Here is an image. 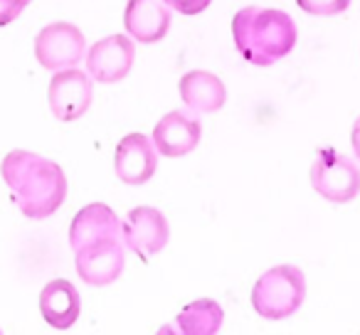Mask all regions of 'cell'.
<instances>
[{
  "instance_id": "obj_1",
  "label": "cell",
  "mask_w": 360,
  "mask_h": 335,
  "mask_svg": "<svg viewBox=\"0 0 360 335\" xmlns=\"http://www.w3.org/2000/svg\"><path fill=\"white\" fill-rule=\"evenodd\" d=\"M13 200L30 220L55 215L67 197V176L55 160H47L30 150H11L0 163Z\"/></svg>"
},
{
  "instance_id": "obj_2",
  "label": "cell",
  "mask_w": 360,
  "mask_h": 335,
  "mask_svg": "<svg viewBox=\"0 0 360 335\" xmlns=\"http://www.w3.org/2000/svg\"><path fill=\"white\" fill-rule=\"evenodd\" d=\"M235 47L250 65L271 67L296 45V25L291 15L276 8H242L232 18Z\"/></svg>"
},
{
  "instance_id": "obj_3",
  "label": "cell",
  "mask_w": 360,
  "mask_h": 335,
  "mask_svg": "<svg viewBox=\"0 0 360 335\" xmlns=\"http://www.w3.org/2000/svg\"><path fill=\"white\" fill-rule=\"evenodd\" d=\"M304 298L306 276L294 264H279L264 271L252 289V306L266 320H284L294 315Z\"/></svg>"
},
{
  "instance_id": "obj_4",
  "label": "cell",
  "mask_w": 360,
  "mask_h": 335,
  "mask_svg": "<svg viewBox=\"0 0 360 335\" xmlns=\"http://www.w3.org/2000/svg\"><path fill=\"white\" fill-rule=\"evenodd\" d=\"M311 185L323 200L345 205L360 192V168L335 148H321L311 165Z\"/></svg>"
},
{
  "instance_id": "obj_5",
  "label": "cell",
  "mask_w": 360,
  "mask_h": 335,
  "mask_svg": "<svg viewBox=\"0 0 360 335\" xmlns=\"http://www.w3.org/2000/svg\"><path fill=\"white\" fill-rule=\"evenodd\" d=\"M86 52V40L82 30L72 22H52L42 27L35 37V57L45 70H67L77 67Z\"/></svg>"
},
{
  "instance_id": "obj_6",
  "label": "cell",
  "mask_w": 360,
  "mask_h": 335,
  "mask_svg": "<svg viewBox=\"0 0 360 335\" xmlns=\"http://www.w3.org/2000/svg\"><path fill=\"white\" fill-rule=\"evenodd\" d=\"M91 96H94L91 79L86 77V72L75 70V67L57 70V74L50 81V89H47L50 111L55 114V119L65 121V124L82 119L89 111Z\"/></svg>"
},
{
  "instance_id": "obj_7",
  "label": "cell",
  "mask_w": 360,
  "mask_h": 335,
  "mask_svg": "<svg viewBox=\"0 0 360 335\" xmlns=\"http://www.w3.org/2000/svg\"><path fill=\"white\" fill-rule=\"evenodd\" d=\"M121 237H124V244L136 256L148 259V256L163 251V247L168 244L170 227L163 212L155 210V207L143 205V207H134L126 215V220L121 222Z\"/></svg>"
},
{
  "instance_id": "obj_8",
  "label": "cell",
  "mask_w": 360,
  "mask_h": 335,
  "mask_svg": "<svg viewBox=\"0 0 360 335\" xmlns=\"http://www.w3.org/2000/svg\"><path fill=\"white\" fill-rule=\"evenodd\" d=\"M136 60V45L126 35H109L94 42L86 52V72L101 84H116L126 79Z\"/></svg>"
},
{
  "instance_id": "obj_9",
  "label": "cell",
  "mask_w": 360,
  "mask_h": 335,
  "mask_svg": "<svg viewBox=\"0 0 360 335\" xmlns=\"http://www.w3.org/2000/svg\"><path fill=\"white\" fill-rule=\"evenodd\" d=\"M77 274L89 286H109L121 276L126 264L124 242L104 239L96 244H86L75 251Z\"/></svg>"
},
{
  "instance_id": "obj_10",
  "label": "cell",
  "mask_w": 360,
  "mask_h": 335,
  "mask_svg": "<svg viewBox=\"0 0 360 335\" xmlns=\"http://www.w3.org/2000/svg\"><path fill=\"white\" fill-rule=\"evenodd\" d=\"M116 176L126 185H146L158 168L155 145L143 133H129L119 140L114 155Z\"/></svg>"
},
{
  "instance_id": "obj_11",
  "label": "cell",
  "mask_w": 360,
  "mask_h": 335,
  "mask_svg": "<svg viewBox=\"0 0 360 335\" xmlns=\"http://www.w3.org/2000/svg\"><path fill=\"white\" fill-rule=\"evenodd\" d=\"M202 126L186 111H168L153 129V145L165 158H183L200 143Z\"/></svg>"
},
{
  "instance_id": "obj_12",
  "label": "cell",
  "mask_w": 360,
  "mask_h": 335,
  "mask_svg": "<svg viewBox=\"0 0 360 335\" xmlns=\"http://www.w3.org/2000/svg\"><path fill=\"white\" fill-rule=\"evenodd\" d=\"M104 239H121V220L116 217V212L111 207H106L104 202H91L84 210H79L75 215L70 225V244L72 249H82L86 244H96Z\"/></svg>"
},
{
  "instance_id": "obj_13",
  "label": "cell",
  "mask_w": 360,
  "mask_h": 335,
  "mask_svg": "<svg viewBox=\"0 0 360 335\" xmlns=\"http://www.w3.org/2000/svg\"><path fill=\"white\" fill-rule=\"evenodd\" d=\"M124 27L134 40L153 45L170 30V11L163 0H129L124 13Z\"/></svg>"
},
{
  "instance_id": "obj_14",
  "label": "cell",
  "mask_w": 360,
  "mask_h": 335,
  "mask_svg": "<svg viewBox=\"0 0 360 335\" xmlns=\"http://www.w3.org/2000/svg\"><path fill=\"white\" fill-rule=\"evenodd\" d=\"M178 91L180 99L195 114H215L227 101V89L222 79L205 70H193L180 77Z\"/></svg>"
},
{
  "instance_id": "obj_15",
  "label": "cell",
  "mask_w": 360,
  "mask_h": 335,
  "mask_svg": "<svg viewBox=\"0 0 360 335\" xmlns=\"http://www.w3.org/2000/svg\"><path fill=\"white\" fill-rule=\"evenodd\" d=\"M82 310V298L75 284L67 279H52L40 291V313L47 325L57 330H67L77 323Z\"/></svg>"
},
{
  "instance_id": "obj_16",
  "label": "cell",
  "mask_w": 360,
  "mask_h": 335,
  "mask_svg": "<svg viewBox=\"0 0 360 335\" xmlns=\"http://www.w3.org/2000/svg\"><path fill=\"white\" fill-rule=\"evenodd\" d=\"M225 323V310L212 298L188 303L175 318V330L186 335H215Z\"/></svg>"
},
{
  "instance_id": "obj_17",
  "label": "cell",
  "mask_w": 360,
  "mask_h": 335,
  "mask_svg": "<svg viewBox=\"0 0 360 335\" xmlns=\"http://www.w3.org/2000/svg\"><path fill=\"white\" fill-rule=\"evenodd\" d=\"M296 6L301 8L309 15H338V13H345L350 8V0H296Z\"/></svg>"
},
{
  "instance_id": "obj_18",
  "label": "cell",
  "mask_w": 360,
  "mask_h": 335,
  "mask_svg": "<svg viewBox=\"0 0 360 335\" xmlns=\"http://www.w3.org/2000/svg\"><path fill=\"white\" fill-rule=\"evenodd\" d=\"M30 3L32 0H0V27L15 22Z\"/></svg>"
},
{
  "instance_id": "obj_19",
  "label": "cell",
  "mask_w": 360,
  "mask_h": 335,
  "mask_svg": "<svg viewBox=\"0 0 360 335\" xmlns=\"http://www.w3.org/2000/svg\"><path fill=\"white\" fill-rule=\"evenodd\" d=\"M163 3L183 15H200L205 8H210L212 0H163Z\"/></svg>"
},
{
  "instance_id": "obj_20",
  "label": "cell",
  "mask_w": 360,
  "mask_h": 335,
  "mask_svg": "<svg viewBox=\"0 0 360 335\" xmlns=\"http://www.w3.org/2000/svg\"><path fill=\"white\" fill-rule=\"evenodd\" d=\"M350 143H353V150H355V155H358V160H360V116L355 119V124H353V133H350Z\"/></svg>"
}]
</instances>
